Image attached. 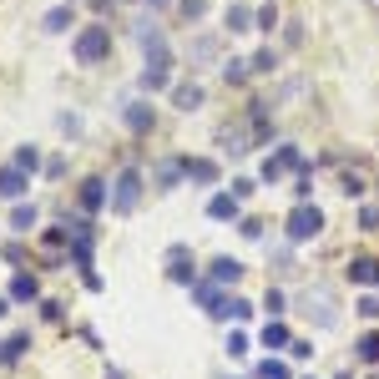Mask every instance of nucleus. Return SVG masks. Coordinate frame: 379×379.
Segmentation results:
<instances>
[{
	"label": "nucleus",
	"instance_id": "obj_1",
	"mask_svg": "<svg viewBox=\"0 0 379 379\" xmlns=\"http://www.w3.org/2000/svg\"><path fill=\"white\" fill-rule=\"evenodd\" d=\"M76 61L81 66H101V61L112 56V25H81V36H76Z\"/></svg>",
	"mask_w": 379,
	"mask_h": 379
},
{
	"label": "nucleus",
	"instance_id": "obj_2",
	"mask_svg": "<svg viewBox=\"0 0 379 379\" xmlns=\"http://www.w3.org/2000/svg\"><path fill=\"white\" fill-rule=\"evenodd\" d=\"M107 202H112V213H132V207L142 202V172L137 167H122V172H116Z\"/></svg>",
	"mask_w": 379,
	"mask_h": 379
},
{
	"label": "nucleus",
	"instance_id": "obj_3",
	"mask_svg": "<svg viewBox=\"0 0 379 379\" xmlns=\"http://www.w3.org/2000/svg\"><path fill=\"white\" fill-rule=\"evenodd\" d=\"M319 233H324V213L309 207V202H298L289 213V243H309V238H319Z\"/></svg>",
	"mask_w": 379,
	"mask_h": 379
},
{
	"label": "nucleus",
	"instance_id": "obj_4",
	"mask_svg": "<svg viewBox=\"0 0 379 379\" xmlns=\"http://www.w3.org/2000/svg\"><path fill=\"white\" fill-rule=\"evenodd\" d=\"M167 278H172V283H187V289L198 283V263H192V248H187V243H172V248H167Z\"/></svg>",
	"mask_w": 379,
	"mask_h": 379
},
{
	"label": "nucleus",
	"instance_id": "obj_5",
	"mask_svg": "<svg viewBox=\"0 0 379 379\" xmlns=\"http://www.w3.org/2000/svg\"><path fill=\"white\" fill-rule=\"evenodd\" d=\"M304 313L319 324V329H329V324L339 319V313H334V293H329V289H309V293H304Z\"/></svg>",
	"mask_w": 379,
	"mask_h": 379
},
{
	"label": "nucleus",
	"instance_id": "obj_6",
	"mask_svg": "<svg viewBox=\"0 0 379 379\" xmlns=\"http://www.w3.org/2000/svg\"><path fill=\"white\" fill-rule=\"evenodd\" d=\"M293 167H304V157H298V147H278L263 162V182H278L283 172H293Z\"/></svg>",
	"mask_w": 379,
	"mask_h": 379
},
{
	"label": "nucleus",
	"instance_id": "obj_7",
	"mask_svg": "<svg viewBox=\"0 0 379 379\" xmlns=\"http://www.w3.org/2000/svg\"><path fill=\"white\" fill-rule=\"evenodd\" d=\"M182 172H187V182H198V187H213L218 182V162L213 157H182Z\"/></svg>",
	"mask_w": 379,
	"mask_h": 379
},
{
	"label": "nucleus",
	"instance_id": "obj_8",
	"mask_svg": "<svg viewBox=\"0 0 379 379\" xmlns=\"http://www.w3.org/2000/svg\"><path fill=\"white\" fill-rule=\"evenodd\" d=\"M107 198H112V192H107V182H101V177H86V182H81V192H76L81 213H101V207H107Z\"/></svg>",
	"mask_w": 379,
	"mask_h": 379
},
{
	"label": "nucleus",
	"instance_id": "obj_9",
	"mask_svg": "<svg viewBox=\"0 0 379 379\" xmlns=\"http://www.w3.org/2000/svg\"><path fill=\"white\" fill-rule=\"evenodd\" d=\"M25 187H31V182H25V172H21L16 162H10V167H0V198L21 202V198H25Z\"/></svg>",
	"mask_w": 379,
	"mask_h": 379
},
{
	"label": "nucleus",
	"instance_id": "obj_10",
	"mask_svg": "<svg viewBox=\"0 0 379 379\" xmlns=\"http://www.w3.org/2000/svg\"><path fill=\"white\" fill-rule=\"evenodd\" d=\"M172 107H177V112H198V107H202V86H198V81H177V86H172Z\"/></svg>",
	"mask_w": 379,
	"mask_h": 379
},
{
	"label": "nucleus",
	"instance_id": "obj_11",
	"mask_svg": "<svg viewBox=\"0 0 379 379\" xmlns=\"http://www.w3.org/2000/svg\"><path fill=\"white\" fill-rule=\"evenodd\" d=\"M10 298H16V304H36V298H41L36 273H16V278H10Z\"/></svg>",
	"mask_w": 379,
	"mask_h": 379
},
{
	"label": "nucleus",
	"instance_id": "obj_12",
	"mask_svg": "<svg viewBox=\"0 0 379 379\" xmlns=\"http://www.w3.org/2000/svg\"><path fill=\"white\" fill-rule=\"evenodd\" d=\"M238 202H243V198H233V192H218V198L207 202V218H213V223H233V218H238Z\"/></svg>",
	"mask_w": 379,
	"mask_h": 379
},
{
	"label": "nucleus",
	"instance_id": "obj_13",
	"mask_svg": "<svg viewBox=\"0 0 379 379\" xmlns=\"http://www.w3.org/2000/svg\"><path fill=\"white\" fill-rule=\"evenodd\" d=\"M127 127H132L137 137L152 132V107H147V101H127Z\"/></svg>",
	"mask_w": 379,
	"mask_h": 379
},
{
	"label": "nucleus",
	"instance_id": "obj_14",
	"mask_svg": "<svg viewBox=\"0 0 379 379\" xmlns=\"http://www.w3.org/2000/svg\"><path fill=\"white\" fill-rule=\"evenodd\" d=\"M213 319H253V304L248 298H218V309H213Z\"/></svg>",
	"mask_w": 379,
	"mask_h": 379
},
{
	"label": "nucleus",
	"instance_id": "obj_15",
	"mask_svg": "<svg viewBox=\"0 0 379 379\" xmlns=\"http://www.w3.org/2000/svg\"><path fill=\"white\" fill-rule=\"evenodd\" d=\"M349 278H354V283H374V289H379V263H374V258H349Z\"/></svg>",
	"mask_w": 379,
	"mask_h": 379
},
{
	"label": "nucleus",
	"instance_id": "obj_16",
	"mask_svg": "<svg viewBox=\"0 0 379 379\" xmlns=\"http://www.w3.org/2000/svg\"><path fill=\"white\" fill-rule=\"evenodd\" d=\"M238 278H243L238 258H218V263H213V283H218V289H228V283H238Z\"/></svg>",
	"mask_w": 379,
	"mask_h": 379
},
{
	"label": "nucleus",
	"instance_id": "obj_17",
	"mask_svg": "<svg viewBox=\"0 0 379 379\" xmlns=\"http://www.w3.org/2000/svg\"><path fill=\"white\" fill-rule=\"evenodd\" d=\"M182 177H187V172H182V162H162V167H157V172H152L157 192H172L177 182H182Z\"/></svg>",
	"mask_w": 379,
	"mask_h": 379
},
{
	"label": "nucleus",
	"instance_id": "obj_18",
	"mask_svg": "<svg viewBox=\"0 0 379 379\" xmlns=\"http://www.w3.org/2000/svg\"><path fill=\"white\" fill-rule=\"evenodd\" d=\"M218 142H223V152H233V157L253 152V147H248V132H243V127H223V132H218Z\"/></svg>",
	"mask_w": 379,
	"mask_h": 379
},
{
	"label": "nucleus",
	"instance_id": "obj_19",
	"mask_svg": "<svg viewBox=\"0 0 379 379\" xmlns=\"http://www.w3.org/2000/svg\"><path fill=\"white\" fill-rule=\"evenodd\" d=\"M25 349H31V334H10L5 344H0V364H16Z\"/></svg>",
	"mask_w": 379,
	"mask_h": 379
},
{
	"label": "nucleus",
	"instance_id": "obj_20",
	"mask_svg": "<svg viewBox=\"0 0 379 379\" xmlns=\"http://www.w3.org/2000/svg\"><path fill=\"white\" fill-rule=\"evenodd\" d=\"M293 339H289V324H278V319H268V329H263V349H289Z\"/></svg>",
	"mask_w": 379,
	"mask_h": 379
},
{
	"label": "nucleus",
	"instance_id": "obj_21",
	"mask_svg": "<svg viewBox=\"0 0 379 379\" xmlns=\"http://www.w3.org/2000/svg\"><path fill=\"white\" fill-rule=\"evenodd\" d=\"M36 218H41V213H36L31 202H16V213H10V228H16V233H31Z\"/></svg>",
	"mask_w": 379,
	"mask_h": 379
},
{
	"label": "nucleus",
	"instance_id": "obj_22",
	"mask_svg": "<svg viewBox=\"0 0 379 379\" xmlns=\"http://www.w3.org/2000/svg\"><path fill=\"white\" fill-rule=\"evenodd\" d=\"M192 298H198V304H207V313H213V309H218V298H223V293H218V283H213V278H207V283L198 278V283H192Z\"/></svg>",
	"mask_w": 379,
	"mask_h": 379
},
{
	"label": "nucleus",
	"instance_id": "obj_23",
	"mask_svg": "<svg viewBox=\"0 0 379 379\" xmlns=\"http://www.w3.org/2000/svg\"><path fill=\"white\" fill-rule=\"evenodd\" d=\"M228 31H253V10L248 5H228Z\"/></svg>",
	"mask_w": 379,
	"mask_h": 379
},
{
	"label": "nucleus",
	"instance_id": "obj_24",
	"mask_svg": "<svg viewBox=\"0 0 379 379\" xmlns=\"http://www.w3.org/2000/svg\"><path fill=\"white\" fill-rule=\"evenodd\" d=\"M66 25H76V16H71V5H56L46 16V31H66Z\"/></svg>",
	"mask_w": 379,
	"mask_h": 379
},
{
	"label": "nucleus",
	"instance_id": "obj_25",
	"mask_svg": "<svg viewBox=\"0 0 379 379\" xmlns=\"http://www.w3.org/2000/svg\"><path fill=\"white\" fill-rule=\"evenodd\" d=\"M248 66H253V76H268L273 66H278V56H273V46H263V51H258L253 61H248Z\"/></svg>",
	"mask_w": 379,
	"mask_h": 379
},
{
	"label": "nucleus",
	"instance_id": "obj_26",
	"mask_svg": "<svg viewBox=\"0 0 379 379\" xmlns=\"http://www.w3.org/2000/svg\"><path fill=\"white\" fill-rule=\"evenodd\" d=\"M248 71H253V66H248V61H223V81H228V86L248 81Z\"/></svg>",
	"mask_w": 379,
	"mask_h": 379
},
{
	"label": "nucleus",
	"instance_id": "obj_27",
	"mask_svg": "<svg viewBox=\"0 0 379 379\" xmlns=\"http://www.w3.org/2000/svg\"><path fill=\"white\" fill-rule=\"evenodd\" d=\"M354 349H359V359H364V364H379V334H364Z\"/></svg>",
	"mask_w": 379,
	"mask_h": 379
},
{
	"label": "nucleus",
	"instance_id": "obj_28",
	"mask_svg": "<svg viewBox=\"0 0 379 379\" xmlns=\"http://www.w3.org/2000/svg\"><path fill=\"white\" fill-rule=\"evenodd\" d=\"M16 167H21V172H36V167H41V152H36V147H21V152H16Z\"/></svg>",
	"mask_w": 379,
	"mask_h": 379
},
{
	"label": "nucleus",
	"instance_id": "obj_29",
	"mask_svg": "<svg viewBox=\"0 0 379 379\" xmlns=\"http://www.w3.org/2000/svg\"><path fill=\"white\" fill-rule=\"evenodd\" d=\"M258 379H289V364H278V359L258 364Z\"/></svg>",
	"mask_w": 379,
	"mask_h": 379
},
{
	"label": "nucleus",
	"instance_id": "obj_30",
	"mask_svg": "<svg viewBox=\"0 0 379 379\" xmlns=\"http://www.w3.org/2000/svg\"><path fill=\"white\" fill-rule=\"evenodd\" d=\"M273 25H278V10H273V5H263V10L253 16V31H273Z\"/></svg>",
	"mask_w": 379,
	"mask_h": 379
},
{
	"label": "nucleus",
	"instance_id": "obj_31",
	"mask_svg": "<svg viewBox=\"0 0 379 379\" xmlns=\"http://www.w3.org/2000/svg\"><path fill=\"white\" fill-rule=\"evenodd\" d=\"M142 91H167V71H142Z\"/></svg>",
	"mask_w": 379,
	"mask_h": 379
},
{
	"label": "nucleus",
	"instance_id": "obj_32",
	"mask_svg": "<svg viewBox=\"0 0 379 379\" xmlns=\"http://www.w3.org/2000/svg\"><path fill=\"white\" fill-rule=\"evenodd\" d=\"M41 313L51 324H61V313H66V304H61V298H41Z\"/></svg>",
	"mask_w": 379,
	"mask_h": 379
},
{
	"label": "nucleus",
	"instance_id": "obj_33",
	"mask_svg": "<svg viewBox=\"0 0 379 379\" xmlns=\"http://www.w3.org/2000/svg\"><path fill=\"white\" fill-rule=\"evenodd\" d=\"M182 16H187V21H202V16H207V0H182Z\"/></svg>",
	"mask_w": 379,
	"mask_h": 379
},
{
	"label": "nucleus",
	"instance_id": "obj_34",
	"mask_svg": "<svg viewBox=\"0 0 379 379\" xmlns=\"http://www.w3.org/2000/svg\"><path fill=\"white\" fill-rule=\"evenodd\" d=\"M359 228H364V233H374V228H379V207H374V202L359 213Z\"/></svg>",
	"mask_w": 379,
	"mask_h": 379
},
{
	"label": "nucleus",
	"instance_id": "obj_35",
	"mask_svg": "<svg viewBox=\"0 0 379 379\" xmlns=\"http://www.w3.org/2000/svg\"><path fill=\"white\" fill-rule=\"evenodd\" d=\"M228 354H233V359L248 354V339H243V334H228Z\"/></svg>",
	"mask_w": 379,
	"mask_h": 379
},
{
	"label": "nucleus",
	"instance_id": "obj_36",
	"mask_svg": "<svg viewBox=\"0 0 379 379\" xmlns=\"http://www.w3.org/2000/svg\"><path fill=\"white\" fill-rule=\"evenodd\" d=\"M263 309L273 313V319H278V313H283V293H278V289H268V298H263Z\"/></svg>",
	"mask_w": 379,
	"mask_h": 379
},
{
	"label": "nucleus",
	"instance_id": "obj_37",
	"mask_svg": "<svg viewBox=\"0 0 379 379\" xmlns=\"http://www.w3.org/2000/svg\"><path fill=\"white\" fill-rule=\"evenodd\" d=\"M238 228H243V238H263V223H258V218H243Z\"/></svg>",
	"mask_w": 379,
	"mask_h": 379
},
{
	"label": "nucleus",
	"instance_id": "obj_38",
	"mask_svg": "<svg viewBox=\"0 0 379 379\" xmlns=\"http://www.w3.org/2000/svg\"><path fill=\"white\" fill-rule=\"evenodd\" d=\"M289 354H293V359H309V354H313V344H309V339H293Z\"/></svg>",
	"mask_w": 379,
	"mask_h": 379
},
{
	"label": "nucleus",
	"instance_id": "obj_39",
	"mask_svg": "<svg viewBox=\"0 0 379 379\" xmlns=\"http://www.w3.org/2000/svg\"><path fill=\"white\" fill-rule=\"evenodd\" d=\"M359 313L364 319H379V298H359Z\"/></svg>",
	"mask_w": 379,
	"mask_h": 379
},
{
	"label": "nucleus",
	"instance_id": "obj_40",
	"mask_svg": "<svg viewBox=\"0 0 379 379\" xmlns=\"http://www.w3.org/2000/svg\"><path fill=\"white\" fill-rule=\"evenodd\" d=\"M5 313H10V298H0V319H5Z\"/></svg>",
	"mask_w": 379,
	"mask_h": 379
},
{
	"label": "nucleus",
	"instance_id": "obj_41",
	"mask_svg": "<svg viewBox=\"0 0 379 379\" xmlns=\"http://www.w3.org/2000/svg\"><path fill=\"white\" fill-rule=\"evenodd\" d=\"M147 5H152V10H162V5H167V0H147Z\"/></svg>",
	"mask_w": 379,
	"mask_h": 379
},
{
	"label": "nucleus",
	"instance_id": "obj_42",
	"mask_svg": "<svg viewBox=\"0 0 379 379\" xmlns=\"http://www.w3.org/2000/svg\"><path fill=\"white\" fill-rule=\"evenodd\" d=\"M107 379H122V369H112V374H107Z\"/></svg>",
	"mask_w": 379,
	"mask_h": 379
},
{
	"label": "nucleus",
	"instance_id": "obj_43",
	"mask_svg": "<svg viewBox=\"0 0 379 379\" xmlns=\"http://www.w3.org/2000/svg\"><path fill=\"white\" fill-rule=\"evenodd\" d=\"M369 379H374V374H369Z\"/></svg>",
	"mask_w": 379,
	"mask_h": 379
}]
</instances>
